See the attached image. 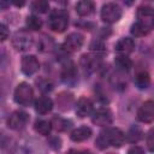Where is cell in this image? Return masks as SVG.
Here are the masks:
<instances>
[{
	"instance_id": "obj_28",
	"label": "cell",
	"mask_w": 154,
	"mask_h": 154,
	"mask_svg": "<svg viewBox=\"0 0 154 154\" xmlns=\"http://www.w3.org/2000/svg\"><path fill=\"white\" fill-rule=\"evenodd\" d=\"M90 48H91V51H94L96 54H103L105 53V48H103V45H102V42H100V41H94L93 43H91V46H90Z\"/></svg>"
},
{
	"instance_id": "obj_21",
	"label": "cell",
	"mask_w": 154,
	"mask_h": 154,
	"mask_svg": "<svg viewBox=\"0 0 154 154\" xmlns=\"http://www.w3.org/2000/svg\"><path fill=\"white\" fill-rule=\"evenodd\" d=\"M135 84L138 89H147L150 84V76L146 71H141L135 77Z\"/></svg>"
},
{
	"instance_id": "obj_16",
	"label": "cell",
	"mask_w": 154,
	"mask_h": 154,
	"mask_svg": "<svg viewBox=\"0 0 154 154\" xmlns=\"http://www.w3.org/2000/svg\"><path fill=\"white\" fill-rule=\"evenodd\" d=\"M76 76H77V71H76L75 64L73 63L65 64L63 67V72H61L63 81L65 83H73L76 82Z\"/></svg>"
},
{
	"instance_id": "obj_6",
	"label": "cell",
	"mask_w": 154,
	"mask_h": 154,
	"mask_svg": "<svg viewBox=\"0 0 154 154\" xmlns=\"http://www.w3.org/2000/svg\"><path fill=\"white\" fill-rule=\"evenodd\" d=\"M83 41H84V38L79 32H71L66 36V38L63 43V47L66 52L73 53V52H77L82 47Z\"/></svg>"
},
{
	"instance_id": "obj_19",
	"label": "cell",
	"mask_w": 154,
	"mask_h": 154,
	"mask_svg": "<svg viewBox=\"0 0 154 154\" xmlns=\"http://www.w3.org/2000/svg\"><path fill=\"white\" fill-rule=\"evenodd\" d=\"M114 65L119 70V71H123V72H128L131 70L132 67V61L131 59L128 57V55H118L114 59Z\"/></svg>"
},
{
	"instance_id": "obj_25",
	"label": "cell",
	"mask_w": 154,
	"mask_h": 154,
	"mask_svg": "<svg viewBox=\"0 0 154 154\" xmlns=\"http://www.w3.org/2000/svg\"><path fill=\"white\" fill-rule=\"evenodd\" d=\"M54 125V128L59 131H66L70 126H71V122L66 120V119H63V118H54L53 119V124L52 126Z\"/></svg>"
},
{
	"instance_id": "obj_17",
	"label": "cell",
	"mask_w": 154,
	"mask_h": 154,
	"mask_svg": "<svg viewBox=\"0 0 154 154\" xmlns=\"http://www.w3.org/2000/svg\"><path fill=\"white\" fill-rule=\"evenodd\" d=\"M150 29H152V25H150V24L140 20V22H136L135 24H132L130 31H131V34H132L134 36L142 37V36H146V35L150 31Z\"/></svg>"
},
{
	"instance_id": "obj_23",
	"label": "cell",
	"mask_w": 154,
	"mask_h": 154,
	"mask_svg": "<svg viewBox=\"0 0 154 154\" xmlns=\"http://www.w3.org/2000/svg\"><path fill=\"white\" fill-rule=\"evenodd\" d=\"M31 8L36 13H46L49 8L48 0H34L31 2Z\"/></svg>"
},
{
	"instance_id": "obj_32",
	"label": "cell",
	"mask_w": 154,
	"mask_h": 154,
	"mask_svg": "<svg viewBox=\"0 0 154 154\" xmlns=\"http://www.w3.org/2000/svg\"><path fill=\"white\" fill-rule=\"evenodd\" d=\"M129 153H143V149L138 148V147H134V148L129 149Z\"/></svg>"
},
{
	"instance_id": "obj_5",
	"label": "cell",
	"mask_w": 154,
	"mask_h": 154,
	"mask_svg": "<svg viewBox=\"0 0 154 154\" xmlns=\"http://www.w3.org/2000/svg\"><path fill=\"white\" fill-rule=\"evenodd\" d=\"M12 45L17 51H26L32 45V37L25 30L17 31L12 37Z\"/></svg>"
},
{
	"instance_id": "obj_26",
	"label": "cell",
	"mask_w": 154,
	"mask_h": 154,
	"mask_svg": "<svg viewBox=\"0 0 154 154\" xmlns=\"http://www.w3.org/2000/svg\"><path fill=\"white\" fill-rule=\"evenodd\" d=\"M141 135H142V131L138 129V128H131L130 130H129V132H128V135H126V137H128V140L130 141V142H137L140 138H141Z\"/></svg>"
},
{
	"instance_id": "obj_1",
	"label": "cell",
	"mask_w": 154,
	"mask_h": 154,
	"mask_svg": "<svg viewBox=\"0 0 154 154\" xmlns=\"http://www.w3.org/2000/svg\"><path fill=\"white\" fill-rule=\"evenodd\" d=\"M124 140H125V135L120 129L106 128L105 130H102L99 134V136L95 141V144L99 149H105L109 146L120 147L124 143Z\"/></svg>"
},
{
	"instance_id": "obj_34",
	"label": "cell",
	"mask_w": 154,
	"mask_h": 154,
	"mask_svg": "<svg viewBox=\"0 0 154 154\" xmlns=\"http://www.w3.org/2000/svg\"><path fill=\"white\" fill-rule=\"evenodd\" d=\"M55 1H58V2H63V4H64V2H66L67 0H55Z\"/></svg>"
},
{
	"instance_id": "obj_24",
	"label": "cell",
	"mask_w": 154,
	"mask_h": 154,
	"mask_svg": "<svg viewBox=\"0 0 154 154\" xmlns=\"http://www.w3.org/2000/svg\"><path fill=\"white\" fill-rule=\"evenodd\" d=\"M25 23H26L28 29L34 30V31L40 30L41 26H42V20H41L37 16H29V17L26 18V22H25Z\"/></svg>"
},
{
	"instance_id": "obj_7",
	"label": "cell",
	"mask_w": 154,
	"mask_h": 154,
	"mask_svg": "<svg viewBox=\"0 0 154 154\" xmlns=\"http://www.w3.org/2000/svg\"><path fill=\"white\" fill-rule=\"evenodd\" d=\"M29 120V116L23 111H14L7 119V126L13 130L22 129L26 125Z\"/></svg>"
},
{
	"instance_id": "obj_30",
	"label": "cell",
	"mask_w": 154,
	"mask_h": 154,
	"mask_svg": "<svg viewBox=\"0 0 154 154\" xmlns=\"http://www.w3.org/2000/svg\"><path fill=\"white\" fill-rule=\"evenodd\" d=\"M153 130H150L149 131V134H148V138H147V143H148V148H149V150L150 152H153L154 150V138H153Z\"/></svg>"
},
{
	"instance_id": "obj_12",
	"label": "cell",
	"mask_w": 154,
	"mask_h": 154,
	"mask_svg": "<svg viewBox=\"0 0 154 154\" xmlns=\"http://www.w3.org/2000/svg\"><path fill=\"white\" fill-rule=\"evenodd\" d=\"M134 49H135V42L130 37H123L116 45V51L122 55H128L132 53Z\"/></svg>"
},
{
	"instance_id": "obj_13",
	"label": "cell",
	"mask_w": 154,
	"mask_h": 154,
	"mask_svg": "<svg viewBox=\"0 0 154 154\" xmlns=\"http://www.w3.org/2000/svg\"><path fill=\"white\" fill-rule=\"evenodd\" d=\"M34 106H35V109H36L37 113H40V114H47L53 108V101L48 96H41V97H38V99L35 100Z\"/></svg>"
},
{
	"instance_id": "obj_29",
	"label": "cell",
	"mask_w": 154,
	"mask_h": 154,
	"mask_svg": "<svg viewBox=\"0 0 154 154\" xmlns=\"http://www.w3.org/2000/svg\"><path fill=\"white\" fill-rule=\"evenodd\" d=\"M8 35H10V32H8L7 26L0 23V41L7 40V38H8Z\"/></svg>"
},
{
	"instance_id": "obj_27",
	"label": "cell",
	"mask_w": 154,
	"mask_h": 154,
	"mask_svg": "<svg viewBox=\"0 0 154 154\" xmlns=\"http://www.w3.org/2000/svg\"><path fill=\"white\" fill-rule=\"evenodd\" d=\"M37 85H38V88L42 90V91H49V90H52V88H53V84L48 81V79H40V81H37Z\"/></svg>"
},
{
	"instance_id": "obj_8",
	"label": "cell",
	"mask_w": 154,
	"mask_h": 154,
	"mask_svg": "<svg viewBox=\"0 0 154 154\" xmlns=\"http://www.w3.org/2000/svg\"><path fill=\"white\" fill-rule=\"evenodd\" d=\"M112 112L108 108H99L91 116V122L97 126H107L112 123Z\"/></svg>"
},
{
	"instance_id": "obj_4",
	"label": "cell",
	"mask_w": 154,
	"mask_h": 154,
	"mask_svg": "<svg viewBox=\"0 0 154 154\" xmlns=\"http://www.w3.org/2000/svg\"><path fill=\"white\" fill-rule=\"evenodd\" d=\"M122 17V8L114 4V2H108L102 6L101 8V19L106 23L113 24L118 22Z\"/></svg>"
},
{
	"instance_id": "obj_3",
	"label": "cell",
	"mask_w": 154,
	"mask_h": 154,
	"mask_svg": "<svg viewBox=\"0 0 154 154\" xmlns=\"http://www.w3.org/2000/svg\"><path fill=\"white\" fill-rule=\"evenodd\" d=\"M14 101L22 106H29L34 101V90L29 83H19L14 90Z\"/></svg>"
},
{
	"instance_id": "obj_10",
	"label": "cell",
	"mask_w": 154,
	"mask_h": 154,
	"mask_svg": "<svg viewBox=\"0 0 154 154\" xmlns=\"http://www.w3.org/2000/svg\"><path fill=\"white\" fill-rule=\"evenodd\" d=\"M20 69H22L23 73H25L28 76H31V75H34L35 72L38 71L40 63H38V60H37V58L35 55H25L22 59Z\"/></svg>"
},
{
	"instance_id": "obj_9",
	"label": "cell",
	"mask_w": 154,
	"mask_h": 154,
	"mask_svg": "<svg viewBox=\"0 0 154 154\" xmlns=\"http://www.w3.org/2000/svg\"><path fill=\"white\" fill-rule=\"evenodd\" d=\"M137 119L142 123H152L154 119V102L152 100L146 101L137 111Z\"/></svg>"
},
{
	"instance_id": "obj_2",
	"label": "cell",
	"mask_w": 154,
	"mask_h": 154,
	"mask_svg": "<svg viewBox=\"0 0 154 154\" xmlns=\"http://www.w3.org/2000/svg\"><path fill=\"white\" fill-rule=\"evenodd\" d=\"M69 24L67 12L64 10H53L49 14V26L55 32H63Z\"/></svg>"
},
{
	"instance_id": "obj_18",
	"label": "cell",
	"mask_w": 154,
	"mask_h": 154,
	"mask_svg": "<svg viewBox=\"0 0 154 154\" xmlns=\"http://www.w3.org/2000/svg\"><path fill=\"white\" fill-rule=\"evenodd\" d=\"M79 64H81V66L83 67L84 71L93 72L95 70L96 65H97V58H96V55L93 57V55H89V54H84V55H82Z\"/></svg>"
},
{
	"instance_id": "obj_22",
	"label": "cell",
	"mask_w": 154,
	"mask_h": 154,
	"mask_svg": "<svg viewBox=\"0 0 154 154\" xmlns=\"http://www.w3.org/2000/svg\"><path fill=\"white\" fill-rule=\"evenodd\" d=\"M52 123L51 122H47V120H43V119H38L35 122L34 124V129L37 134L40 135H43V136H47L51 130H52Z\"/></svg>"
},
{
	"instance_id": "obj_33",
	"label": "cell",
	"mask_w": 154,
	"mask_h": 154,
	"mask_svg": "<svg viewBox=\"0 0 154 154\" xmlns=\"http://www.w3.org/2000/svg\"><path fill=\"white\" fill-rule=\"evenodd\" d=\"M122 1H123L125 5H128V6H131V5L134 4V1H135V0H122Z\"/></svg>"
},
{
	"instance_id": "obj_14",
	"label": "cell",
	"mask_w": 154,
	"mask_h": 154,
	"mask_svg": "<svg viewBox=\"0 0 154 154\" xmlns=\"http://www.w3.org/2000/svg\"><path fill=\"white\" fill-rule=\"evenodd\" d=\"M90 136H91V129L90 128H88V126H79V128L75 129L71 132L70 138L73 142H83V141L88 140Z\"/></svg>"
},
{
	"instance_id": "obj_31",
	"label": "cell",
	"mask_w": 154,
	"mask_h": 154,
	"mask_svg": "<svg viewBox=\"0 0 154 154\" xmlns=\"http://www.w3.org/2000/svg\"><path fill=\"white\" fill-rule=\"evenodd\" d=\"M11 2L16 6V7H22L25 5V0H11Z\"/></svg>"
},
{
	"instance_id": "obj_20",
	"label": "cell",
	"mask_w": 154,
	"mask_h": 154,
	"mask_svg": "<svg viewBox=\"0 0 154 154\" xmlns=\"http://www.w3.org/2000/svg\"><path fill=\"white\" fill-rule=\"evenodd\" d=\"M137 17L142 22H146V23L152 25V20H153V17H154L153 8L149 7V6H140L138 10H137Z\"/></svg>"
},
{
	"instance_id": "obj_11",
	"label": "cell",
	"mask_w": 154,
	"mask_h": 154,
	"mask_svg": "<svg viewBox=\"0 0 154 154\" xmlns=\"http://www.w3.org/2000/svg\"><path fill=\"white\" fill-rule=\"evenodd\" d=\"M93 108H94L93 101L88 97H81L76 103V113L81 118L90 116L93 113Z\"/></svg>"
},
{
	"instance_id": "obj_35",
	"label": "cell",
	"mask_w": 154,
	"mask_h": 154,
	"mask_svg": "<svg viewBox=\"0 0 154 154\" xmlns=\"http://www.w3.org/2000/svg\"><path fill=\"white\" fill-rule=\"evenodd\" d=\"M149 1H150V0H149Z\"/></svg>"
},
{
	"instance_id": "obj_15",
	"label": "cell",
	"mask_w": 154,
	"mask_h": 154,
	"mask_svg": "<svg viewBox=\"0 0 154 154\" xmlns=\"http://www.w3.org/2000/svg\"><path fill=\"white\" fill-rule=\"evenodd\" d=\"M95 10L94 2L91 0H81L77 5H76V12L81 16V17H88L90 16Z\"/></svg>"
}]
</instances>
